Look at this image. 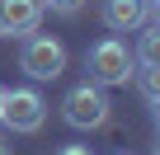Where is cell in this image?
I'll use <instances>...</instances> for the list:
<instances>
[{
  "label": "cell",
  "instance_id": "cell-8",
  "mask_svg": "<svg viewBox=\"0 0 160 155\" xmlns=\"http://www.w3.org/2000/svg\"><path fill=\"white\" fill-rule=\"evenodd\" d=\"M141 99L146 104H160V66H146L141 70Z\"/></svg>",
  "mask_w": 160,
  "mask_h": 155
},
{
  "label": "cell",
  "instance_id": "cell-14",
  "mask_svg": "<svg viewBox=\"0 0 160 155\" xmlns=\"http://www.w3.org/2000/svg\"><path fill=\"white\" fill-rule=\"evenodd\" d=\"M0 108H5V85H0Z\"/></svg>",
  "mask_w": 160,
  "mask_h": 155
},
{
  "label": "cell",
  "instance_id": "cell-5",
  "mask_svg": "<svg viewBox=\"0 0 160 155\" xmlns=\"http://www.w3.org/2000/svg\"><path fill=\"white\" fill-rule=\"evenodd\" d=\"M42 0H0V33H10V38H28L38 33L42 24Z\"/></svg>",
  "mask_w": 160,
  "mask_h": 155
},
{
  "label": "cell",
  "instance_id": "cell-10",
  "mask_svg": "<svg viewBox=\"0 0 160 155\" xmlns=\"http://www.w3.org/2000/svg\"><path fill=\"white\" fill-rule=\"evenodd\" d=\"M57 155H94V150H90V146H61Z\"/></svg>",
  "mask_w": 160,
  "mask_h": 155
},
{
  "label": "cell",
  "instance_id": "cell-3",
  "mask_svg": "<svg viewBox=\"0 0 160 155\" xmlns=\"http://www.w3.org/2000/svg\"><path fill=\"white\" fill-rule=\"evenodd\" d=\"M19 66L28 80H57V75L66 70V47L52 38V33H28L24 38V52H19Z\"/></svg>",
  "mask_w": 160,
  "mask_h": 155
},
{
  "label": "cell",
  "instance_id": "cell-6",
  "mask_svg": "<svg viewBox=\"0 0 160 155\" xmlns=\"http://www.w3.org/2000/svg\"><path fill=\"white\" fill-rule=\"evenodd\" d=\"M99 14H104V24L113 33H137V28L151 24V5L146 0H104Z\"/></svg>",
  "mask_w": 160,
  "mask_h": 155
},
{
  "label": "cell",
  "instance_id": "cell-12",
  "mask_svg": "<svg viewBox=\"0 0 160 155\" xmlns=\"http://www.w3.org/2000/svg\"><path fill=\"white\" fill-rule=\"evenodd\" d=\"M0 155H14V150H10V146H5V136H0Z\"/></svg>",
  "mask_w": 160,
  "mask_h": 155
},
{
  "label": "cell",
  "instance_id": "cell-15",
  "mask_svg": "<svg viewBox=\"0 0 160 155\" xmlns=\"http://www.w3.org/2000/svg\"><path fill=\"white\" fill-rule=\"evenodd\" d=\"M151 108H155V122H160V104H151Z\"/></svg>",
  "mask_w": 160,
  "mask_h": 155
},
{
  "label": "cell",
  "instance_id": "cell-11",
  "mask_svg": "<svg viewBox=\"0 0 160 155\" xmlns=\"http://www.w3.org/2000/svg\"><path fill=\"white\" fill-rule=\"evenodd\" d=\"M151 24L160 28V0H151Z\"/></svg>",
  "mask_w": 160,
  "mask_h": 155
},
{
  "label": "cell",
  "instance_id": "cell-1",
  "mask_svg": "<svg viewBox=\"0 0 160 155\" xmlns=\"http://www.w3.org/2000/svg\"><path fill=\"white\" fill-rule=\"evenodd\" d=\"M85 66H90V80L99 85V90H113V85H127L132 80V52H127V42H118V38H99L94 47H90V56H85Z\"/></svg>",
  "mask_w": 160,
  "mask_h": 155
},
{
  "label": "cell",
  "instance_id": "cell-4",
  "mask_svg": "<svg viewBox=\"0 0 160 155\" xmlns=\"http://www.w3.org/2000/svg\"><path fill=\"white\" fill-rule=\"evenodd\" d=\"M0 122H5L10 132L28 136L47 122V99L38 90H5V108H0Z\"/></svg>",
  "mask_w": 160,
  "mask_h": 155
},
{
  "label": "cell",
  "instance_id": "cell-16",
  "mask_svg": "<svg viewBox=\"0 0 160 155\" xmlns=\"http://www.w3.org/2000/svg\"><path fill=\"white\" fill-rule=\"evenodd\" d=\"M146 5H151V0H146Z\"/></svg>",
  "mask_w": 160,
  "mask_h": 155
},
{
  "label": "cell",
  "instance_id": "cell-2",
  "mask_svg": "<svg viewBox=\"0 0 160 155\" xmlns=\"http://www.w3.org/2000/svg\"><path fill=\"white\" fill-rule=\"evenodd\" d=\"M108 94L94 85V80H85V85H75L66 99H61V118L75 127V132H99L104 122H108Z\"/></svg>",
  "mask_w": 160,
  "mask_h": 155
},
{
  "label": "cell",
  "instance_id": "cell-9",
  "mask_svg": "<svg viewBox=\"0 0 160 155\" xmlns=\"http://www.w3.org/2000/svg\"><path fill=\"white\" fill-rule=\"evenodd\" d=\"M85 0H42V10H52V14H75Z\"/></svg>",
  "mask_w": 160,
  "mask_h": 155
},
{
  "label": "cell",
  "instance_id": "cell-7",
  "mask_svg": "<svg viewBox=\"0 0 160 155\" xmlns=\"http://www.w3.org/2000/svg\"><path fill=\"white\" fill-rule=\"evenodd\" d=\"M137 33H141V38H137L132 61H141V66H160V28L146 24V28H137Z\"/></svg>",
  "mask_w": 160,
  "mask_h": 155
},
{
  "label": "cell",
  "instance_id": "cell-13",
  "mask_svg": "<svg viewBox=\"0 0 160 155\" xmlns=\"http://www.w3.org/2000/svg\"><path fill=\"white\" fill-rule=\"evenodd\" d=\"M151 150H155V155H160V132H155V146H151Z\"/></svg>",
  "mask_w": 160,
  "mask_h": 155
}]
</instances>
